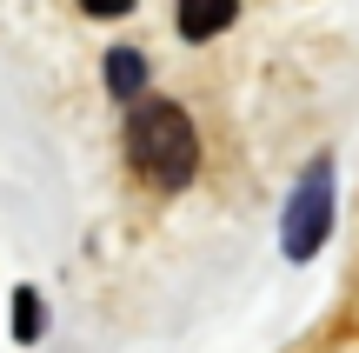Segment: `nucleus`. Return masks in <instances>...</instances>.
Listing matches in <instances>:
<instances>
[{"label":"nucleus","instance_id":"f257e3e1","mask_svg":"<svg viewBox=\"0 0 359 353\" xmlns=\"http://www.w3.org/2000/svg\"><path fill=\"white\" fill-rule=\"evenodd\" d=\"M127 160L160 187V194L187 187V180H193V167H200L193 120L180 114L173 100H140V107H133V120H127Z\"/></svg>","mask_w":359,"mask_h":353},{"label":"nucleus","instance_id":"f03ea898","mask_svg":"<svg viewBox=\"0 0 359 353\" xmlns=\"http://www.w3.org/2000/svg\"><path fill=\"white\" fill-rule=\"evenodd\" d=\"M333 234V160H313L293 187V207L280 220V240H286V260H313Z\"/></svg>","mask_w":359,"mask_h":353},{"label":"nucleus","instance_id":"7ed1b4c3","mask_svg":"<svg viewBox=\"0 0 359 353\" xmlns=\"http://www.w3.org/2000/svg\"><path fill=\"white\" fill-rule=\"evenodd\" d=\"M233 7H240V0H180V34H187V40H213V34H226Z\"/></svg>","mask_w":359,"mask_h":353},{"label":"nucleus","instance_id":"20e7f679","mask_svg":"<svg viewBox=\"0 0 359 353\" xmlns=\"http://www.w3.org/2000/svg\"><path fill=\"white\" fill-rule=\"evenodd\" d=\"M107 80H114V93H140V80H147V60H140L133 47L107 53Z\"/></svg>","mask_w":359,"mask_h":353},{"label":"nucleus","instance_id":"39448f33","mask_svg":"<svg viewBox=\"0 0 359 353\" xmlns=\"http://www.w3.org/2000/svg\"><path fill=\"white\" fill-rule=\"evenodd\" d=\"M13 333H20V340H40V300H34V293H13Z\"/></svg>","mask_w":359,"mask_h":353},{"label":"nucleus","instance_id":"423d86ee","mask_svg":"<svg viewBox=\"0 0 359 353\" xmlns=\"http://www.w3.org/2000/svg\"><path fill=\"white\" fill-rule=\"evenodd\" d=\"M80 7H87V13H100V20H114V13H127L133 0H80Z\"/></svg>","mask_w":359,"mask_h":353}]
</instances>
